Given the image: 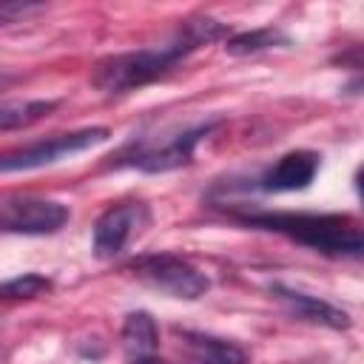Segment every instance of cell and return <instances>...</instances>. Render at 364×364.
Returning a JSON list of instances; mask_svg holds the SVG:
<instances>
[{"mask_svg": "<svg viewBox=\"0 0 364 364\" xmlns=\"http://www.w3.org/2000/svg\"><path fill=\"white\" fill-rule=\"evenodd\" d=\"M134 273L151 284L154 290L171 296V299H199L210 290V279L193 267L188 259L173 256V253H156V256H142L134 262Z\"/></svg>", "mask_w": 364, "mask_h": 364, "instance_id": "obj_3", "label": "cell"}, {"mask_svg": "<svg viewBox=\"0 0 364 364\" xmlns=\"http://www.w3.org/2000/svg\"><path fill=\"white\" fill-rule=\"evenodd\" d=\"M179 336L196 364H247V353L228 338L196 333V330H182Z\"/></svg>", "mask_w": 364, "mask_h": 364, "instance_id": "obj_10", "label": "cell"}, {"mask_svg": "<svg viewBox=\"0 0 364 364\" xmlns=\"http://www.w3.org/2000/svg\"><path fill=\"white\" fill-rule=\"evenodd\" d=\"M228 34V26L213 17H191L179 26V31L156 48H139V51H122L100 60L91 71V85L102 94H128L142 85H151L154 80L165 77L179 60H185L191 51L222 40Z\"/></svg>", "mask_w": 364, "mask_h": 364, "instance_id": "obj_1", "label": "cell"}, {"mask_svg": "<svg viewBox=\"0 0 364 364\" xmlns=\"http://www.w3.org/2000/svg\"><path fill=\"white\" fill-rule=\"evenodd\" d=\"M276 46H290V37L273 26H264V28H253V31H242V34H233L225 40V51L228 54H236V57H245V54H256V51H267V48H276Z\"/></svg>", "mask_w": 364, "mask_h": 364, "instance_id": "obj_13", "label": "cell"}, {"mask_svg": "<svg viewBox=\"0 0 364 364\" xmlns=\"http://www.w3.org/2000/svg\"><path fill=\"white\" fill-rule=\"evenodd\" d=\"M68 222V208L43 196H9L0 199V233L46 236L57 233Z\"/></svg>", "mask_w": 364, "mask_h": 364, "instance_id": "obj_5", "label": "cell"}, {"mask_svg": "<svg viewBox=\"0 0 364 364\" xmlns=\"http://www.w3.org/2000/svg\"><path fill=\"white\" fill-rule=\"evenodd\" d=\"M46 290H51V279L40 273H23L0 284V299H34Z\"/></svg>", "mask_w": 364, "mask_h": 364, "instance_id": "obj_14", "label": "cell"}, {"mask_svg": "<svg viewBox=\"0 0 364 364\" xmlns=\"http://www.w3.org/2000/svg\"><path fill=\"white\" fill-rule=\"evenodd\" d=\"M122 344H125L128 353H136V355L154 353L156 344H159V330H156L154 316L145 313V310L128 313L125 321H122Z\"/></svg>", "mask_w": 364, "mask_h": 364, "instance_id": "obj_12", "label": "cell"}, {"mask_svg": "<svg viewBox=\"0 0 364 364\" xmlns=\"http://www.w3.org/2000/svg\"><path fill=\"white\" fill-rule=\"evenodd\" d=\"M60 108V100H6L0 102V131L28 128Z\"/></svg>", "mask_w": 364, "mask_h": 364, "instance_id": "obj_11", "label": "cell"}, {"mask_svg": "<svg viewBox=\"0 0 364 364\" xmlns=\"http://www.w3.org/2000/svg\"><path fill=\"white\" fill-rule=\"evenodd\" d=\"M321 168V156L316 151H290L284 154L273 168L264 171L259 179V188L267 193H287V191H304Z\"/></svg>", "mask_w": 364, "mask_h": 364, "instance_id": "obj_8", "label": "cell"}, {"mask_svg": "<svg viewBox=\"0 0 364 364\" xmlns=\"http://www.w3.org/2000/svg\"><path fill=\"white\" fill-rule=\"evenodd\" d=\"M28 9H34V6H28V3H0V26L11 23L17 14H26Z\"/></svg>", "mask_w": 364, "mask_h": 364, "instance_id": "obj_15", "label": "cell"}, {"mask_svg": "<svg viewBox=\"0 0 364 364\" xmlns=\"http://www.w3.org/2000/svg\"><path fill=\"white\" fill-rule=\"evenodd\" d=\"M108 139V128H82L71 134H60L43 142H34L28 148H17L9 154H0V173H14V171H31V168H46L54 165L65 156H74L80 151H88L100 142Z\"/></svg>", "mask_w": 364, "mask_h": 364, "instance_id": "obj_4", "label": "cell"}, {"mask_svg": "<svg viewBox=\"0 0 364 364\" xmlns=\"http://www.w3.org/2000/svg\"><path fill=\"white\" fill-rule=\"evenodd\" d=\"M219 122H205V125H196L191 131H182L176 136H168L162 145L156 142H139L134 145L131 151L122 154V165H131V168H139L145 173H162V171H173V168H182L191 162L193 156V148L202 136H208Z\"/></svg>", "mask_w": 364, "mask_h": 364, "instance_id": "obj_6", "label": "cell"}, {"mask_svg": "<svg viewBox=\"0 0 364 364\" xmlns=\"http://www.w3.org/2000/svg\"><path fill=\"white\" fill-rule=\"evenodd\" d=\"M134 364H168V361H162V358H136Z\"/></svg>", "mask_w": 364, "mask_h": 364, "instance_id": "obj_16", "label": "cell"}, {"mask_svg": "<svg viewBox=\"0 0 364 364\" xmlns=\"http://www.w3.org/2000/svg\"><path fill=\"white\" fill-rule=\"evenodd\" d=\"M270 293L296 316V318H304V321H313V324H324L330 330H347L350 327V316L318 299V296H310V293H301V290H293V287H284V284H273Z\"/></svg>", "mask_w": 364, "mask_h": 364, "instance_id": "obj_9", "label": "cell"}, {"mask_svg": "<svg viewBox=\"0 0 364 364\" xmlns=\"http://www.w3.org/2000/svg\"><path fill=\"white\" fill-rule=\"evenodd\" d=\"M145 222H148V208L142 202H122L117 208H108L94 225V256L97 259L117 256Z\"/></svg>", "mask_w": 364, "mask_h": 364, "instance_id": "obj_7", "label": "cell"}, {"mask_svg": "<svg viewBox=\"0 0 364 364\" xmlns=\"http://www.w3.org/2000/svg\"><path fill=\"white\" fill-rule=\"evenodd\" d=\"M247 225L282 233L299 245L321 250L327 256H361V228L336 213H247Z\"/></svg>", "mask_w": 364, "mask_h": 364, "instance_id": "obj_2", "label": "cell"}]
</instances>
